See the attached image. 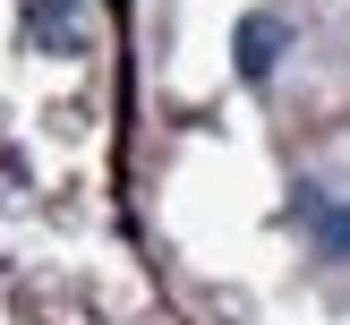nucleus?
I'll return each mask as SVG.
<instances>
[{"instance_id": "nucleus-2", "label": "nucleus", "mask_w": 350, "mask_h": 325, "mask_svg": "<svg viewBox=\"0 0 350 325\" xmlns=\"http://www.w3.org/2000/svg\"><path fill=\"white\" fill-rule=\"evenodd\" d=\"M317 239H325V257H350V205H325V214H317Z\"/></svg>"}, {"instance_id": "nucleus-1", "label": "nucleus", "mask_w": 350, "mask_h": 325, "mask_svg": "<svg viewBox=\"0 0 350 325\" xmlns=\"http://www.w3.org/2000/svg\"><path fill=\"white\" fill-rule=\"evenodd\" d=\"M282 60V17H248L239 26V77H273Z\"/></svg>"}]
</instances>
